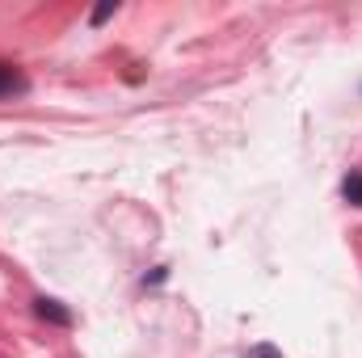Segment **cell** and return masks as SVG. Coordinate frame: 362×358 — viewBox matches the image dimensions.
Segmentation results:
<instances>
[{"mask_svg":"<svg viewBox=\"0 0 362 358\" xmlns=\"http://www.w3.org/2000/svg\"><path fill=\"white\" fill-rule=\"evenodd\" d=\"M341 198H346L350 207H362V169H350V173L341 178Z\"/></svg>","mask_w":362,"mask_h":358,"instance_id":"3","label":"cell"},{"mask_svg":"<svg viewBox=\"0 0 362 358\" xmlns=\"http://www.w3.org/2000/svg\"><path fill=\"white\" fill-rule=\"evenodd\" d=\"M34 316L47 321V325H55V329H72V325H76L72 308H64V304L51 299V295H38V299H34Z\"/></svg>","mask_w":362,"mask_h":358,"instance_id":"1","label":"cell"},{"mask_svg":"<svg viewBox=\"0 0 362 358\" xmlns=\"http://www.w3.org/2000/svg\"><path fill=\"white\" fill-rule=\"evenodd\" d=\"M165 278H169V266H156L148 278H144V282H165Z\"/></svg>","mask_w":362,"mask_h":358,"instance_id":"6","label":"cell"},{"mask_svg":"<svg viewBox=\"0 0 362 358\" xmlns=\"http://www.w3.org/2000/svg\"><path fill=\"white\" fill-rule=\"evenodd\" d=\"M249 358H282V350H278V346H270V342H262V346H257Z\"/></svg>","mask_w":362,"mask_h":358,"instance_id":"5","label":"cell"},{"mask_svg":"<svg viewBox=\"0 0 362 358\" xmlns=\"http://www.w3.org/2000/svg\"><path fill=\"white\" fill-rule=\"evenodd\" d=\"M114 13H118V4H114V0H110V4H101V8H93L89 25H105V21H110V17H114Z\"/></svg>","mask_w":362,"mask_h":358,"instance_id":"4","label":"cell"},{"mask_svg":"<svg viewBox=\"0 0 362 358\" xmlns=\"http://www.w3.org/2000/svg\"><path fill=\"white\" fill-rule=\"evenodd\" d=\"M30 93V76L17 68V64H8V59H0V101H13V97H25Z\"/></svg>","mask_w":362,"mask_h":358,"instance_id":"2","label":"cell"}]
</instances>
